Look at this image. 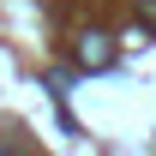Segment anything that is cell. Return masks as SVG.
<instances>
[{"mask_svg":"<svg viewBox=\"0 0 156 156\" xmlns=\"http://www.w3.org/2000/svg\"><path fill=\"white\" fill-rule=\"evenodd\" d=\"M78 66H84V72L114 66V42H108V36H96V30H90V36H78Z\"/></svg>","mask_w":156,"mask_h":156,"instance_id":"obj_1","label":"cell"},{"mask_svg":"<svg viewBox=\"0 0 156 156\" xmlns=\"http://www.w3.org/2000/svg\"><path fill=\"white\" fill-rule=\"evenodd\" d=\"M138 18H144V30H156V0H138Z\"/></svg>","mask_w":156,"mask_h":156,"instance_id":"obj_2","label":"cell"},{"mask_svg":"<svg viewBox=\"0 0 156 156\" xmlns=\"http://www.w3.org/2000/svg\"><path fill=\"white\" fill-rule=\"evenodd\" d=\"M0 156H18V150H0Z\"/></svg>","mask_w":156,"mask_h":156,"instance_id":"obj_3","label":"cell"}]
</instances>
